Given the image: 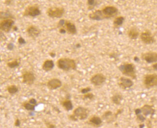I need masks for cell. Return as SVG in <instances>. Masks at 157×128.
Here are the masks:
<instances>
[{"label": "cell", "mask_w": 157, "mask_h": 128, "mask_svg": "<svg viewBox=\"0 0 157 128\" xmlns=\"http://www.w3.org/2000/svg\"><path fill=\"white\" fill-rule=\"evenodd\" d=\"M49 56H50L52 58H54L55 57V56H56V53H55L53 51L50 52L49 53Z\"/></svg>", "instance_id": "ee69618b"}, {"label": "cell", "mask_w": 157, "mask_h": 128, "mask_svg": "<svg viewBox=\"0 0 157 128\" xmlns=\"http://www.w3.org/2000/svg\"><path fill=\"white\" fill-rule=\"evenodd\" d=\"M82 99L85 100L87 99H89V100H93L95 98L94 95L93 93L91 92L86 93L85 94L83 95L82 96Z\"/></svg>", "instance_id": "4dcf8cb0"}, {"label": "cell", "mask_w": 157, "mask_h": 128, "mask_svg": "<svg viewBox=\"0 0 157 128\" xmlns=\"http://www.w3.org/2000/svg\"><path fill=\"white\" fill-rule=\"evenodd\" d=\"M29 103H31L32 105H37V102L36 99H34V98H31L28 101Z\"/></svg>", "instance_id": "8d00e7d4"}, {"label": "cell", "mask_w": 157, "mask_h": 128, "mask_svg": "<svg viewBox=\"0 0 157 128\" xmlns=\"http://www.w3.org/2000/svg\"><path fill=\"white\" fill-rule=\"evenodd\" d=\"M76 46H77V47H80L81 46L79 44H77V45H76Z\"/></svg>", "instance_id": "681fc988"}, {"label": "cell", "mask_w": 157, "mask_h": 128, "mask_svg": "<svg viewBox=\"0 0 157 128\" xmlns=\"http://www.w3.org/2000/svg\"><path fill=\"white\" fill-rule=\"evenodd\" d=\"M67 33L71 35H75L77 33V29L75 24L72 21L66 20L65 23L63 27Z\"/></svg>", "instance_id": "ac0fdd59"}, {"label": "cell", "mask_w": 157, "mask_h": 128, "mask_svg": "<svg viewBox=\"0 0 157 128\" xmlns=\"http://www.w3.org/2000/svg\"><path fill=\"white\" fill-rule=\"evenodd\" d=\"M58 32H59L61 34H65L67 32L66 30L65 29L64 27L59 29H58Z\"/></svg>", "instance_id": "60d3db41"}, {"label": "cell", "mask_w": 157, "mask_h": 128, "mask_svg": "<svg viewBox=\"0 0 157 128\" xmlns=\"http://www.w3.org/2000/svg\"><path fill=\"white\" fill-rule=\"evenodd\" d=\"M98 1L94 0H88L87 1L88 10H92L97 4Z\"/></svg>", "instance_id": "f546056e"}, {"label": "cell", "mask_w": 157, "mask_h": 128, "mask_svg": "<svg viewBox=\"0 0 157 128\" xmlns=\"http://www.w3.org/2000/svg\"><path fill=\"white\" fill-rule=\"evenodd\" d=\"M88 17L90 20L96 21H101L106 19L101 10L99 9L95 10L94 11L90 13L89 14Z\"/></svg>", "instance_id": "d6986e66"}, {"label": "cell", "mask_w": 157, "mask_h": 128, "mask_svg": "<svg viewBox=\"0 0 157 128\" xmlns=\"http://www.w3.org/2000/svg\"><path fill=\"white\" fill-rule=\"evenodd\" d=\"M141 40L146 45H151L154 43L156 40L154 36L149 30H146L140 34Z\"/></svg>", "instance_id": "30bf717a"}, {"label": "cell", "mask_w": 157, "mask_h": 128, "mask_svg": "<svg viewBox=\"0 0 157 128\" xmlns=\"http://www.w3.org/2000/svg\"><path fill=\"white\" fill-rule=\"evenodd\" d=\"M92 91V89L89 87H86V88H82L80 89V92L82 93V94H85L86 93L90 92V91Z\"/></svg>", "instance_id": "e575fe53"}, {"label": "cell", "mask_w": 157, "mask_h": 128, "mask_svg": "<svg viewBox=\"0 0 157 128\" xmlns=\"http://www.w3.org/2000/svg\"><path fill=\"white\" fill-rule=\"evenodd\" d=\"M145 126V125L143 124H139V127L140 128H143Z\"/></svg>", "instance_id": "7dc6e473"}, {"label": "cell", "mask_w": 157, "mask_h": 128, "mask_svg": "<svg viewBox=\"0 0 157 128\" xmlns=\"http://www.w3.org/2000/svg\"></svg>", "instance_id": "f907efd6"}, {"label": "cell", "mask_w": 157, "mask_h": 128, "mask_svg": "<svg viewBox=\"0 0 157 128\" xmlns=\"http://www.w3.org/2000/svg\"><path fill=\"white\" fill-rule=\"evenodd\" d=\"M135 114L136 115V116L137 115H138L141 114H142V112H141V110L140 108H137L134 110Z\"/></svg>", "instance_id": "b9f144b4"}, {"label": "cell", "mask_w": 157, "mask_h": 128, "mask_svg": "<svg viewBox=\"0 0 157 128\" xmlns=\"http://www.w3.org/2000/svg\"><path fill=\"white\" fill-rule=\"evenodd\" d=\"M146 120V128H152V122L150 119H147Z\"/></svg>", "instance_id": "f35d334b"}, {"label": "cell", "mask_w": 157, "mask_h": 128, "mask_svg": "<svg viewBox=\"0 0 157 128\" xmlns=\"http://www.w3.org/2000/svg\"><path fill=\"white\" fill-rule=\"evenodd\" d=\"M128 37L131 40H136L140 36L139 30L136 27L132 26L130 28L127 32Z\"/></svg>", "instance_id": "44dd1931"}, {"label": "cell", "mask_w": 157, "mask_h": 128, "mask_svg": "<svg viewBox=\"0 0 157 128\" xmlns=\"http://www.w3.org/2000/svg\"><path fill=\"white\" fill-rule=\"evenodd\" d=\"M54 63L53 60L48 59L44 61L42 64V68L45 72H49L54 68Z\"/></svg>", "instance_id": "603a6c76"}, {"label": "cell", "mask_w": 157, "mask_h": 128, "mask_svg": "<svg viewBox=\"0 0 157 128\" xmlns=\"http://www.w3.org/2000/svg\"><path fill=\"white\" fill-rule=\"evenodd\" d=\"M123 111V109H118L115 114H113V112L111 111L107 110L103 113V114L101 116V118L103 120H106L107 123H111L116 120L118 115L121 114Z\"/></svg>", "instance_id": "52a82bcc"}, {"label": "cell", "mask_w": 157, "mask_h": 128, "mask_svg": "<svg viewBox=\"0 0 157 128\" xmlns=\"http://www.w3.org/2000/svg\"><path fill=\"white\" fill-rule=\"evenodd\" d=\"M89 109L86 107L79 106L74 109L72 114L78 120H86L89 115Z\"/></svg>", "instance_id": "8992f818"}, {"label": "cell", "mask_w": 157, "mask_h": 128, "mask_svg": "<svg viewBox=\"0 0 157 128\" xmlns=\"http://www.w3.org/2000/svg\"><path fill=\"white\" fill-rule=\"evenodd\" d=\"M13 31H15V32H17L18 30V27L17 26H15V25H14V27H13Z\"/></svg>", "instance_id": "f6af8a7d"}, {"label": "cell", "mask_w": 157, "mask_h": 128, "mask_svg": "<svg viewBox=\"0 0 157 128\" xmlns=\"http://www.w3.org/2000/svg\"><path fill=\"white\" fill-rule=\"evenodd\" d=\"M65 13V9L61 6H51L47 8L46 14L51 18H61Z\"/></svg>", "instance_id": "277c9868"}, {"label": "cell", "mask_w": 157, "mask_h": 128, "mask_svg": "<svg viewBox=\"0 0 157 128\" xmlns=\"http://www.w3.org/2000/svg\"><path fill=\"white\" fill-rule=\"evenodd\" d=\"M21 78L23 83L28 86H32L36 80V77L32 71H25L22 73Z\"/></svg>", "instance_id": "ba28073f"}, {"label": "cell", "mask_w": 157, "mask_h": 128, "mask_svg": "<svg viewBox=\"0 0 157 128\" xmlns=\"http://www.w3.org/2000/svg\"><path fill=\"white\" fill-rule=\"evenodd\" d=\"M142 114L145 117L150 115L151 117H153L155 113V109L153 108V106L152 105L146 104L144 105L140 108Z\"/></svg>", "instance_id": "e0dca14e"}, {"label": "cell", "mask_w": 157, "mask_h": 128, "mask_svg": "<svg viewBox=\"0 0 157 128\" xmlns=\"http://www.w3.org/2000/svg\"><path fill=\"white\" fill-rule=\"evenodd\" d=\"M118 69L122 74L126 77H129L132 79H136V68L135 66L132 63H126L119 66Z\"/></svg>", "instance_id": "7a4b0ae2"}, {"label": "cell", "mask_w": 157, "mask_h": 128, "mask_svg": "<svg viewBox=\"0 0 157 128\" xmlns=\"http://www.w3.org/2000/svg\"><path fill=\"white\" fill-rule=\"evenodd\" d=\"M14 46H14V44L12 43H9L7 44L6 47H7V49L8 50L11 51V50H13Z\"/></svg>", "instance_id": "74e56055"}, {"label": "cell", "mask_w": 157, "mask_h": 128, "mask_svg": "<svg viewBox=\"0 0 157 128\" xmlns=\"http://www.w3.org/2000/svg\"><path fill=\"white\" fill-rule=\"evenodd\" d=\"M20 63V59L15 58L12 60L11 61H8L6 63L7 67L10 69H14L18 67Z\"/></svg>", "instance_id": "484cf974"}, {"label": "cell", "mask_w": 157, "mask_h": 128, "mask_svg": "<svg viewBox=\"0 0 157 128\" xmlns=\"http://www.w3.org/2000/svg\"><path fill=\"white\" fill-rule=\"evenodd\" d=\"M11 1H4V4H6V5H9V4H11Z\"/></svg>", "instance_id": "bcb514c9"}, {"label": "cell", "mask_w": 157, "mask_h": 128, "mask_svg": "<svg viewBox=\"0 0 157 128\" xmlns=\"http://www.w3.org/2000/svg\"><path fill=\"white\" fill-rule=\"evenodd\" d=\"M20 124H21V122H20V119L17 118L15 120V121L14 123V125L15 126V127H20Z\"/></svg>", "instance_id": "ab89813d"}, {"label": "cell", "mask_w": 157, "mask_h": 128, "mask_svg": "<svg viewBox=\"0 0 157 128\" xmlns=\"http://www.w3.org/2000/svg\"><path fill=\"white\" fill-rule=\"evenodd\" d=\"M101 10L106 19H109L115 17L118 13V8L114 6H106Z\"/></svg>", "instance_id": "9c48e42d"}, {"label": "cell", "mask_w": 157, "mask_h": 128, "mask_svg": "<svg viewBox=\"0 0 157 128\" xmlns=\"http://www.w3.org/2000/svg\"><path fill=\"white\" fill-rule=\"evenodd\" d=\"M46 86L50 90H55L62 86V82L58 78H51L47 81Z\"/></svg>", "instance_id": "2e32d148"}, {"label": "cell", "mask_w": 157, "mask_h": 128, "mask_svg": "<svg viewBox=\"0 0 157 128\" xmlns=\"http://www.w3.org/2000/svg\"><path fill=\"white\" fill-rule=\"evenodd\" d=\"M141 58L148 63H157V52L149 51L142 53Z\"/></svg>", "instance_id": "4fadbf2b"}, {"label": "cell", "mask_w": 157, "mask_h": 128, "mask_svg": "<svg viewBox=\"0 0 157 128\" xmlns=\"http://www.w3.org/2000/svg\"><path fill=\"white\" fill-rule=\"evenodd\" d=\"M1 20H4V19H8V18H11L14 19L13 15L10 13L9 12L7 11H1Z\"/></svg>", "instance_id": "f1b7e54d"}, {"label": "cell", "mask_w": 157, "mask_h": 128, "mask_svg": "<svg viewBox=\"0 0 157 128\" xmlns=\"http://www.w3.org/2000/svg\"><path fill=\"white\" fill-rule=\"evenodd\" d=\"M65 20L64 19H61L58 21V23H57V28L58 29H60V28H63L64 26L65 23Z\"/></svg>", "instance_id": "836d02e7"}, {"label": "cell", "mask_w": 157, "mask_h": 128, "mask_svg": "<svg viewBox=\"0 0 157 128\" xmlns=\"http://www.w3.org/2000/svg\"><path fill=\"white\" fill-rule=\"evenodd\" d=\"M134 60L135 61H137L138 60H139V58H138L137 57H135L134 58Z\"/></svg>", "instance_id": "c3c4849f"}, {"label": "cell", "mask_w": 157, "mask_h": 128, "mask_svg": "<svg viewBox=\"0 0 157 128\" xmlns=\"http://www.w3.org/2000/svg\"><path fill=\"white\" fill-rule=\"evenodd\" d=\"M18 42L20 45H24L26 43V41H25V39H24L21 36H20L18 39Z\"/></svg>", "instance_id": "d590c367"}, {"label": "cell", "mask_w": 157, "mask_h": 128, "mask_svg": "<svg viewBox=\"0 0 157 128\" xmlns=\"http://www.w3.org/2000/svg\"><path fill=\"white\" fill-rule=\"evenodd\" d=\"M125 21V18L123 16H118L115 18L113 21V26L115 28H118L123 25Z\"/></svg>", "instance_id": "d4e9b609"}, {"label": "cell", "mask_w": 157, "mask_h": 128, "mask_svg": "<svg viewBox=\"0 0 157 128\" xmlns=\"http://www.w3.org/2000/svg\"><path fill=\"white\" fill-rule=\"evenodd\" d=\"M44 123H45L46 127L47 128H57L56 126L50 121L45 120H44Z\"/></svg>", "instance_id": "d6a6232c"}, {"label": "cell", "mask_w": 157, "mask_h": 128, "mask_svg": "<svg viewBox=\"0 0 157 128\" xmlns=\"http://www.w3.org/2000/svg\"><path fill=\"white\" fill-rule=\"evenodd\" d=\"M26 32L32 39H35L41 34V30L35 25H31L27 28Z\"/></svg>", "instance_id": "9a60e30c"}, {"label": "cell", "mask_w": 157, "mask_h": 128, "mask_svg": "<svg viewBox=\"0 0 157 128\" xmlns=\"http://www.w3.org/2000/svg\"><path fill=\"white\" fill-rule=\"evenodd\" d=\"M22 106L27 111H34L35 107L36 106L34 105H32L29 103L28 101L24 102L22 103Z\"/></svg>", "instance_id": "83f0119b"}, {"label": "cell", "mask_w": 157, "mask_h": 128, "mask_svg": "<svg viewBox=\"0 0 157 128\" xmlns=\"http://www.w3.org/2000/svg\"><path fill=\"white\" fill-rule=\"evenodd\" d=\"M118 84L120 88L124 90L127 89L132 87L134 85V83L131 78L126 77H121L119 78Z\"/></svg>", "instance_id": "5bb4252c"}, {"label": "cell", "mask_w": 157, "mask_h": 128, "mask_svg": "<svg viewBox=\"0 0 157 128\" xmlns=\"http://www.w3.org/2000/svg\"><path fill=\"white\" fill-rule=\"evenodd\" d=\"M15 21L13 19L8 18L1 20L0 29L6 33H9L14 27Z\"/></svg>", "instance_id": "7c38bea8"}, {"label": "cell", "mask_w": 157, "mask_h": 128, "mask_svg": "<svg viewBox=\"0 0 157 128\" xmlns=\"http://www.w3.org/2000/svg\"><path fill=\"white\" fill-rule=\"evenodd\" d=\"M88 124L93 127H100L103 124V120L101 119V117L96 115H93L90 117L88 120Z\"/></svg>", "instance_id": "ffe728a7"}, {"label": "cell", "mask_w": 157, "mask_h": 128, "mask_svg": "<svg viewBox=\"0 0 157 128\" xmlns=\"http://www.w3.org/2000/svg\"><path fill=\"white\" fill-rule=\"evenodd\" d=\"M143 85L147 89L157 87V74H147L144 77Z\"/></svg>", "instance_id": "5b68a950"}, {"label": "cell", "mask_w": 157, "mask_h": 128, "mask_svg": "<svg viewBox=\"0 0 157 128\" xmlns=\"http://www.w3.org/2000/svg\"><path fill=\"white\" fill-rule=\"evenodd\" d=\"M41 14L39 5L36 4H30L25 7L23 13V17H30L32 18L37 17Z\"/></svg>", "instance_id": "3957f363"}, {"label": "cell", "mask_w": 157, "mask_h": 128, "mask_svg": "<svg viewBox=\"0 0 157 128\" xmlns=\"http://www.w3.org/2000/svg\"><path fill=\"white\" fill-rule=\"evenodd\" d=\"M61 103L64 110L67 111L72 110L74 107L72 101L69 98H66L65 99L61 101Z\"/></svg>", "instance_id": "7402d4cb"}, {"label": "cell", "mask_w": 157, "mask_h": 128, "mask_svg": "<svg viewBox=\"0 0 157 128\" xmlns=\"http://www.w3.org/2000/svg\"><path fill=\"white\" fill-rule=\"evenodd\" d=\"M123 100V96L121 94L117 93L113 95L111 97V101L115 105H119L121 103V101Z\"/></svg>", "instance_id": "cb8c5ba5"}, {"label": "cell", "mask_w": 157, "mask_h": 128, "mask_svg": "<svg viewBox=\"0 0 157 128\" xmlns=\"http://www.w3.org/2000/svg\"><path fill=\"white\" fill-rule=\"evenodd\" d=\"M6 90L10 94L14 95L18 92L19 89L16 85L13 84L8 86L6 88Z\"/></svg>", "instance_id": "4316f807"}, {"label": "cell", "mask_w": 157, "mask_h": 128, "mask_svg": "<svg viewBox=\"0 0 157 128\" xmlns=\"http://www.w3.org/2000/svg\"><path fill=\"white\" fill-rule=\"evenodd\" d=\"M106 80V77L103 74L97 73L92 75L90 78V82L92 85L95 87L103 85Z\"/></svg>", "instance_id": "8fae6325"}, {"label": "cell", "mask_w": 157, "mask_h": 128, "mask_svg": "<svg viewBox=\"0 0 157 128\" xmlns=\"http://www.w3.org/2000/svg\"><path fill=\"white\" fill-rule=\"evenodd\" d=\"M56 65L58 69L66 72L70 70H77L76 62L74 59L69 58H59L56 62Z\"/></svg>", "instance_id": "6da1fadb"}, {"label": "cell", "mask_w": 157, "mask_h": 128, "mask_svg": "<svg viewBox=\"0 0 157 128\" xmlns=\"http://www.w3.org/2000/svg\"><path fill=\"white\" fill-rule=\"evenodd\" d=\"M152 68L154 71H157V63H154L152 65Z\"/></svg>", "instance_id": "7bdbcfd3"}, {"label": "cell", "mask_w": 157, "mask_h": 128, "mask_svg": "<svg viewBox=\"0 0 157 128\" xmlns=\"http://www.w3.org/2000/svg\"><path fill=\"white\" fill-rule=\"evenodd\" d=\"M136 121L139 123H143L146 120V117L144 116L143 115L141 114L136 116Z\"/></svg>", "instance_id": "1f68e13d"}]
</instances>
